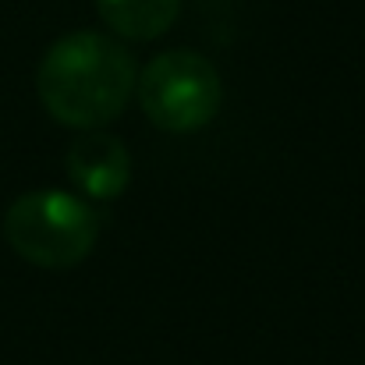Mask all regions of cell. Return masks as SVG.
Wrapping results in <instances>:
<instances>
[{
  "label": "cell",
  "instance_id": "2",
  "mask_svg": "<svg viewBox=\"0 0 365 365\" xmlns=\"http://www.w3.org/2000/svg\"><path fill=\"white\" fill-rule=\"evenodd\" d=\"M96 238L100 213L71 192H25L4 213V242L39 269H71L86 262Z\"/></svg>",
  "mask_w": 365,
  "mask_h": 365
},
{
  "label": "cell",
  "instance_id": "1",
  "mask_svg": "<svg viewBox=\"0 0 365 365\" xmlns=\"http://www.w3.org/2000/svg\"><path fill=\"white\" fill-rule=\"evenodd\" d=\"M135 61L118 39L82 29L61 36L39 61L36 93L43 110L64 128L100 131L118 121L135 96Z\"/></svg>",
  "mask_w": 365,
  "mask_h": 365
},
{
  "label": "cell",
  "instance_id": "5",
  "mask_svg": "<svg viewBox=\"0 0 365 365\" xmlns=\"http://www.w3.org/2000/svg\"><path fill=\"white\" fill-rule=\"evenodd\" d=\"M96 11L121 39L149 43L178 21L181 0H96Z\"/></svg>",
  "mask_w": 365,
  "mask_h": 365
},
{
  "label": "cell",
  "instance_id": "3",
  "mask_svg": "<svg viewBox=\"0 0 365 365\" xmlns=\"http://www.w3.org/2000/svg\"><path fill=\"white\" fill-rule=\"evenodd\" d=\"M135 96L149 124L170 135H192L217 118L224 103V82L213 61L202 53L167 50L138 71Z\"/></svg>",
  "mask_w": 365,
  "mask_h": 365
},
{
  "label": "cell",
  "instance_id": "4",
  "mask_svg": "<svg viewBox=\"0 0 365 365\" xmlns=\"http://www.w3.org/2000/svg\"><path fill=\"white\" fill-rule=\"evenodd\" d=\"M68 178L96 202H110L131 185V153L110 131H86L64 156Z\"/></svg>",
  "mask_w": 365,
  "mask_h": 365
}]
</instances>
